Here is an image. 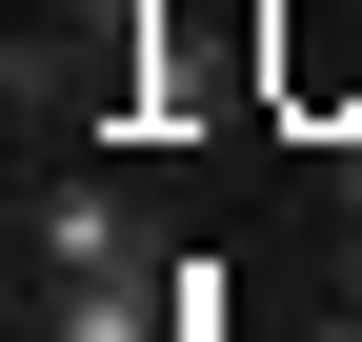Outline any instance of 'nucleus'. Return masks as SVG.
I'll use <instances>...</instances> for the list:
<instances>
[{"mask_svg": "<svg viewBox=\"0 0 362 342\" xmlns=\"http://www.w3.org/2000/svg\"><path fill=\"white\" fill-rule=\"evenodd\" d=\"M21 262H40V282H141L161 242H141L121 182H21Z\"/></svg>", "mask_w": 362, "mask_h": 342, "instance_id": "obj_1", "label": "nucleus"}, {"mask_svg": "<svg viewBox=\"0 0 362 342\" xmlns=\"http://www.w3.org/2000/svg\"><path fill=\"white\" fill-rule=\"evenodd\" d=\"M40 342H181V262H141V282H61Z\"/></svg>", "mask_w": 362, "mask_h": 342, "instance_id": "obj_2", "label": "nucleus"}]
</instances>
